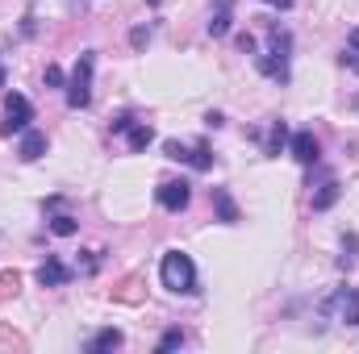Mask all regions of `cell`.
Wrapping results in <instances>:
<instances>
[{"instance_id": "1", "label": "cell", "mask_w": 359, "mask_h": 354, "mask_svg": "<svg viewBox=\"0 0 359 354\" xmlns=\"http://www.w3.org/2000/svg\"><path fill=\"white\" fill-rule=\"evenodd\" d=\"M288 50H292L288 29L268 25V55H259L255 63H259V71H264L268 80H276V84H288V80H292V71H288Z\"/></svg>"}, {"instance_id": "2", "label": "cell", "mask_w": 359, "mask_h": 354, "mask_svg": "<svg viewBox=\"0 0 359 354\" xmlns=\"http://www.w3.org/2000/svg\"><path fill=\"white\" fill-rule=\"evenodd\" d=\"M159 279H163L168 292L192 296V292H196V263H192L184 250H168L163 263H159Z\"/></svg>"}, {"instance_id": "3", "label": "cell", "mask_w": 359, "mask_h": 354, "mask_svg": "<svg viewBox=\"0 0 359 354\" xmlns=\"http://www.w3.org/2000/svg\"><path fill=\"white\" fill-rule=\"evenodd\" d=\"M92 67H96V59H92V50H84L76 59L72 84H67V108H88L92 104Z\"/></svg>"}, {"instance_id": "4", "label": "cell", "mask_w": 359, "mask_h": 354, "mask_svg": "<svg viewBox=\"0 0 359 354\" xmlns=\"http://www.w3.org/2000/svg\"><path fill=\"white\" fill-rule=\"evenodd\" d=\"M29 121H34V104H29L21 92L4 96V121H0V134H4V138L25 134V129H29Z\"/></svg>"}, {"instance_id": "5", "label": "cell", "mask_w": 359, "mask_h": 354, "mask_svg": "<svg viewBox=\"0 0 359 354\" xmlns=\"http://www.w3.org/2000/svg\"><path fill=\"white\" fill-rule=\"evenodd\" d=\"M326 309L334 313V321H343V325H359V288H339V292L330 296Z\"/></svg>"}, {"instance_id": "6", "label": "cell", "mask_w": 359, "mask_h": 354, "mask_svg": "<svg viewBox=\"0 0 359 354\" xmlns=\"http://www.w3.org/2000/svg\"><path fill=\"white\" fill-rule=\"evenodd\" d=\"M163 150H168V159H176V163H188L192 171H209L213 167V155H209V146H180V142H163Z\"/></svg>"}, {"instance_id": "7", "label": "cell", "mask_w": 359, "mask_h": 354, "mask_svg": "<svg viewBox=\"0 0 359 354\" xmlns=\"http://www.w3.org/2000/svg\"><path fill=\"white\" fill-rule=\"evenodd\" d=\"M288 150H292V159H297L301 167H313V163L322 159V142H318L309 129H297V134L288 138Z\"/></svg>"}, {"instance_id": "8", "label": "cell", "mask_w": 359, "mask_h": 354, "mask_svg": "<svg viewBox=\"0 0 359 354\" xmlns=\"http://www.w3.org/2000/svg\"><path fill=\"white\" fill-rule=\"evenodd\" d=\"M159 204L168 208V213H180V208H188V200H192V187H188V179H168V183H159Z\"/></svg>"}, {"instance_id": "9", "label": "cell", "mask_w": 359, "mask_h": 354, "mask_svg": "<svg viewBox=\"0 0 359 354\" xmlns=\"http://www.w3.org/2000/svg\"><path fill=\"white\" fill-rule=\"evenodd\" d=\"M67 279H72V267L63 263L59 255H46V259H42V267H38V283H42V288H63Z\"/></svg>"}, {"instance_id": "10", "label": "cell", "mask_w": 359, "mask_h": 354, "mask_svg": "<svg viewBox=\"0 0 359 354\" xmlns=\"http://www.w3.org/2000/svg\"><path fill=\"white\" fill-rule=\"evenodd\" d=\"M46 146H50V142H46V134H42V129H25V134H21L17 155H21V163H38V159L46 155Z\"/></svg>"}, {"instance_id": "11", "label": "cell", "mask_w": 359, "mask_h": 354, "mask_svg": "<svg viewBox=\"0 0 359 354\" xmlns=\"http://www.w3.org/2000/svg\"><path fill=\"white\" fill-rule=\"evenodd\" d=\"M213 208H217V217H222L226 225L243 221V213H238V204H234V196H230L226 187H213Z\"/></svg>"}, {"instance_id": "12", "label": "cell", "mask_w": 359, "mask_h": 354, "mask_svg": "<svg viewBox=\"0 0 359 354\" xmlns=\"http://www.w3.org/2000/svg\"><path fill=\"white\" fill-rule=\"evenodd\" d=\"M121 342H126V338H121V330H113V325H109V330H100V334H96V338L88 342V351H92V354H100V351H117Z\"/></svg>"}, {"instance_id": "13", "label": "cell", "mask_w": 359, "mask_h": 354, "mask_svg": "<svg viewBox=\"0 0 359 354\" xmlns=\"http://www.w3.org/2000/svg\"><path fill=\"white\" fill-rule=\"evenodd\" d=\"M284 142H288V125H284V121H271V134H268V142H264V155L276 159V155L284 150Z\"/></svg>"}, {"instance_id": "14", "label": "cell", "mask_w": 359, "mask_h": 354, "mask_svg": "<svg viewBox=\"0 0 359 354\" xmlns=\"http://www.w3.org/2000/svg\"><path fill=\"white\" fill-rule=\"evenodd\" d=\"M334 200H339V183H334V179H326V183L313 192V213H326Z\"/></svg>"}, {"instance_id": "15", "label": "cell", "mask_w": 359, "mask_h": 354, "mask_svg": "<svg viewBox=\"0 0 359 354\" xmlns=\"http://www.w3.org/2000/svg\"><path fill=\"white\" fill-rule=\"evenodd\" d=\"M126 138H130V150H147V146L155 142V129H151V125H130Z\"/></svg>"}, {"instance_id": "16", "label": "cell", "mask_w": 359, "mask_h": 354, "mask_svg": "<svg viewBox=\"0 0 359 354\" xmlns=\"http://www.w3.org/2000/svg\"><path fill=\"white\" fill-rule=\"evenodd\" d=\"M355 263H359V238H355V234H347V238H343V255H339V267H343V271H351Z\"/></svg>"}, {"instance_id": "17", "label": "cell", "mask_w": 359, "mask_h": 354, "mask_svg": "<svg viewBox=\"0 0 359 354\" xmlns=\"http://www.w3.org/2000/svg\"><path fill=\"white\" fill-rule=\"evenodd\" d=\"M209 34H213V38H226V34H230V4H222V8L209 17Z\"/></svg>"}, {"instance_id": "18", "label": "cell", "mask_w": 359, "mask_h": 354, "mask_svg": "<svg viewBox=\"0 0 359 354\" xmlns=\"http://www.w3.org/2000/svg\"><path fill=\"white\" fill-rule=\"evenodd\" d=\"M343 67L359 71V29H351V34H347V46H343Z\"/></svg>"}, {"instance_id": "19", "label": "cell", "mask_w": 359, "mask_h": 354, "mask_svg": "<svg viewBox=\"0 0 359 354\" xmlns=\"http://www.w3.org/2000/svg\"><path fill=\"white\" fill-rule=\"evenodd\" d=\"M76 229H80L76 217H55V221H50V234H55V238H72Z\"/></svg>"}, {"instance_id": "20", "label": "cell", "mask_w": 359, "mask_h": 354, "mask_svg": "<svg viewBox=\"0 0 359 354\" xmlns=\"http://www.w3.org/2000/svg\"><path fill=\"white\" fill-rule=\"evenodd\" d=\"M176 346H184V334H180V330H168V334L159 338V351H176Z\"/></svg>"}, {"instance_id": "21", "label": "cell", "mask_w": 359, "mask_h": 354, "mask_svg": "<svg viewBox=\"0 0 359 354\" xmlns=\"http://www.w3.org/2000/svg\"><path fill=\"white\" fill-rule=\"evenodd\" d=\"M17 283H21V279H17V271H4V275H0V300H4L8 292H17Z\"/></svg>"}, {"instance_id": "22", "label": "cell", "mask_w": 359, "mask_h": 354, "mask_svg": "<svg viewBox=\"0 0 359 354\" xmlns=\"http://www.w3.org/2000/svg\"><path fill=\"white\" fill-rule=\"evenodd\" d=\"M147 42H151V34H147V29H142V25H138V29H134V34H130V46H134V50H142V46H147Z\"/></svg>"}, {"instance_id": "23", "label": "cell", "mask_w": 359, "mask_h": 354, "mask_svg": "<svg viewBox=\"0 0 359 354\" xmlns=\"http://www.w3.org/2000/svg\"><path fill=\"white\" fill-rule=\"evenodd\" d=\"M42 80H46V84H50V88H63V71H59V67H55V63H50V67H46V76H42Z\"/></svg>"}, {"instance_id": "24", "label": "cell", "mask_w": 359, "mask_h": 354, "mask_svg": "<svg viewBox=\"0 0 359 354\" xmlns=\"http://www.w3.org/2000/svg\"><path fill=\"white\" fill-rule=\"evenodd\" d=\"M130 125H134V117H130V113H121V117H117V121H113V134H126V129H130Z\"/></svg>"}, {"instance_id": "25", "label": "cell", "mask_w": 359, "mask_h": 354, "mask_svg": "<svg viewBox=\"0 0 359 354\" xmlns=\"http://www.w3.org/2000/svg\"><path fill=\"white\" fill-rule=\"evenodd\" d=\"M238 50H247V55H251V50H255V38H251V34H243V38H238Z\"/></svg>"}, {"instance_id": "26", "label": "cell", "mask_w": 359, "mask_h": 354, "mask_svg": "<svg viewBox=\"0 0 359 354\" xmlns=\"http://www.w3.org/2000/svg\"><path fill=\"white\" fill-rule=\"evenodd\" d=\"M264 4H271V8H292V0H264Z\"/></svg>"}, {"instance_id": "27", "label": "cell", "mask_w": 359, "mask_h": 354, "mask_svg": "<svg viewBox=\"0 0 359 354\" xmlns=\"http://www.w3.org/2000/svg\"><path fill=\"white\" fill-rule=\"evenodd\" d=\"M4 80H8V76H4V63H0V88H4Z\"/></svg>"}]
</instances>
